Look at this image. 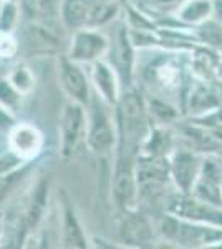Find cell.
<instances>
[{
    "label": "cell",
    "mask_w": 222,
    "mask_h": 249,
    "mask_svg": "<svg viewBox=\"0 0 222 249\" xmlns=\"http://www.w3.org/2000/svg\"><path fill=\"white\" fill-rule=\"evenodd\" d=\"M113 32L108 34L110 37V50H108L106 60L113 68L118 71L124 90L133 88L136 78V62H138V48L133 45L126 22L123 17L116 18L111 23Z\"/></svg>",
    "instance_id": "5b68a950"
},
{
    "label": "cell",
    "mask_w": 222,
    "mask_h": 249,
    "mask_svg": "<svg viewBox=\"0 0 222 249\" xmlns=\"http://www.w3.org/2000/svg\"><path fill=\"white\" fill-rule=\"evenodd\" d=\"M191 73H194V68L184 65L183 52H179V48L157 45L138 50L136 77L144 88H148V96L166 100L172 105H176L172 96H184L188 103L189 91L194 85V82L189 80Z\"/></svg>",
    "instance_id": "6da1fadb"
},
{
    "label": "cell",
    "mask_w": 222,
    "mask_h": 249,
    "mask_svg": "<svg viewBox=\"0 0 222 249\" xmlns=\"http://www.w3.org/2000/svg\"><path fill=\"white\" fill-rule=\"evenodd\" d=\"M90 71V80L93 91L103 100L104 103L111 107H116L124 91L123 82H121L118 71L113 68V65L106 58L93 63L88 67Z\"/></svg>",
    "instance_id": "5bb4252c"
},
{
    "label": "cell",
    "mask_w": 222,
    "mask_h": 249,
    "mask_svg": "<svg viewBox=\"0 0 222 249\" xmlns=\"http://www.w3.org/2000/svg\"><path fill=\"white\" fill-rule=\"evenodd\" d=\"M22 164H25V161H22L14 151L9 150V148L0 151V175H5V173L17 170Z\"/></svg>",
    "instance_id": "cb8c5ba5"
},
{
    "label": "cell",
    "mask_w": 222,
    "mask_h": 249,
    "mask_svg": "<svg viewBox=\"0 0 222 249\" xmlns=\"http://www.w3.org/2000/svg\"><path fill=\"white\" fill-rule=\"evenodd\" d=\"M121 238L126 246L144 248L154 244V231L146 216L139 214L136 210L124 211L123 224H121Z\"/></svg>",
    "instance_id": "e0dca14e"
},
{
    "label": "cell",
    "mask_w": 222,
    "mask_h": 249,
    "mask_svg": "<svg viewBox=\"0 0 222 249\" xmlns=\"http://www.w3.org/2000/svg\"><path fill=\"white\" fill-rule=\"evenodd\" d=\"M48 195H50V181L48 178L38 179L30 191L23 210V221L28 228V236L38 231V226L43 223L48 210Z\"/></svg>",
    "instance_id": "2e32d148"
},
{
    "label": "cell",
    "mask_w": 222,
    "mask_h": 249,
    "mask_svg": "<svg viewBox=\"0 0 222 249\" xmlns=\"http://www.w3.org/2000/svg\"><path fill=\"white\" fill-rule=\"evenodd\" d=\"M136 160L128 155L116 156L113 173V198L123 211H133L138 208L139 181L136 171Z\"/></svg>",
    "instance_id": "ba28073f"
},
{
    "label": "cell",
    "mask_w": 222,
    "mask_h": 249,
    "mask_svg": "<svg viewBox=\"0 0 222 249\" xmlns=\"http://www.w3.org/2000/svg\"><path fill=\"white\" fill-rule=\"evenodd\" d=\"M159 232L168 243L181 248H219L222 246V228L184 219L171 213L161 218Z\"/></svg>",
    "instance_id": "3957f363"
},
{
    "label": "cell",
    "mask_w": 222,
    "mask_h": 249,
    "mask_svg": "<svg viewBox=\"0 0 222 249\" xmlns=\"http://www.w3.org/2000/svg\"><path fill=\"white\" fill-rule=\"evenodd\" d=\"M58 82L67 100H73V102H78L82 105L88 107L93 96V87L88 67L71 60L67 53L60 55Z\"/></svg>",
    "instance_id": "9c48e42d"
},
{
    "label": "cell",
    "mask_w": 222,
    "mask_h": 249,
    "mask_svg": "<svg viewBox=\"0 0 222 249\" xmlns=\"http://www.w3.org/2000/svg\"><path fill=\"white\" fill-rule=\"evenodd\" d=\"M111 105L104 103L93 91V96L86 107L88 124L85 144L95 155H104L116 150L118 144V128H116V115L111 111Z\"/></svg>",
    "instance_id": "277c9868"
},
{
    "label": "cell",
    "mask_w": 222,
    "mask_h": 249,
    "mask_svg": "<svg viewBox=\"0 0 222 249\" xmlns=\"http://www.w3.org/2000/svg\"><path fill=\"white\" fill-rule=\"evenodd\" d=\"M3 239H5V224L0 219V243H3Z\"/></svg>",
    "instance_id": "4316f807"
},
{
    "label": "cell",
    "mask_w": 222,
    "mask_h": 249,
    "mask_svg": "<svg viewBox=\"0 0 222 249\" xmlns=\"http://www.w3.org/2000/svg\"><path fill=\"white\" fill-rule=\"evenodd\" d=\"M27 95H23L9 78L2 77L0 78V107L10 113L12 116L17 118V115L22 111L23 105H25Z\"/></svg>",
    "instance_id": "ffe728a7"
},
{
    "label": "cell",
    "mask_w": 222,
    "mask_h": 249,
    "mask_svg": "<svg viewBox=\"0 0 222 249\" xmlns=\"http://www.w3.org/2000/svg\"><path fill=\"white\" fill-rule=\"evenodd\" d=\"M86 124H88V111L86 107L73 100H67L62 108L58 124L60 135V155L62 158H71L78 146L86 138Z\"/></svg>",
    "instance_id": "8992f818"
},
{
    "label": "cell",
    "mask_w": 222,
    "mask_h": 249,
    "mask_svg": "<svg viewBox=\"0 0 222 249\" xmlns=\"http://www.w3.org/2000/svg\"><path fill=\"white\" fill-rule=\"evenodd\" d=\"M212 20L219 23V25H222V0H214Z\"/></svg>",
    "instance_id": "484cf974"
},
{
    "label": "cell",
    "mask_w": 222,
    "mask_h": 249,
    "mask_svg": "<svg viewBox=\"0 0 222 249\" xmlns=\"http://www.w3.org/2000/svg\"><path fill=\"white\" fill-rule=\"evenodd\" d=\"M110 50V37L103 29H82L71 34L65 53L75 62L90 67L104 60Z\"/></svg>",
    "instance_id": "52a82bcc"
},
{
    "label": "cell",
    "mask_w": 222,
    "mask_h": 249,
    "mask_svg": "<svg viewBox=\"0 0 222 249\" xmlns=\"http://www.w3.org/2000/svg\"><path fill=\"white\" fill-rule=\"evenodd\" d=\"M203 161L196 151L176 150L169 158V178L179 193H191L192 186L199 178Z\"/></svg>",
    "instance_id": "4fadbf2b"
},
{
    "label": "cell",
    "mask_w": 222,
    "mask_h": 249,
    "mask_svg": "<svg viewBox=\"0 0 222 249\" xmlns=\"http://www.w3.org/2000/svg\"><path fill=\"white\" fill-rule=\"evenodd\" d=\"M7 148L22 161H37L45 150V135L37 124L30 122H15L7 130Z\"/></svg>",
    "instance_id": "30bf717a"
},
{
    "label": "cell",
    "mask_w": 222,
    "mask_h": 249,
    "mask_svg": "<svg viewBox=\"0 0 222 249\" xmlns=\"http://www.w3.org/2000/svg\"><path fill=\"white\" fill-rule=\"evenodd\" d=\"M34 171L35 161H30L22 164L17 170L5 173V175H0V206L10 201L12 196L23 186V183L34 175Z\"/></svg>",
    "instance_id": "d6986e66"
},
{
    "label": "cell",
    "mask_w": 222,
    "mask_h": 249,
    "mask_svg": "<svg viewBox=\"0 0 222 249\" xmlns=\"http://www.w3.org/2000/svg\"><path fill=\"white\" fill-rule=\"evenodd\" d=\"M20 52V42L15 37V34L12 35H2L0 34V58L3 60H12L18 55Z\"/></svg>",
    "instance_id": "603a6c76"
},
{
    "label": "cell",
    "mask_w": 222,
    "mask_h": 249,
    "mask_svg": "<svg viewBox=\"0 0 222 249\" xmlns=\"http://www.w3.org/2000/svg\"><path fill=\"white\" fill-rule=\"evenodd\" d=\"M116 128H118V155H128L138 158L146 142L151 126L148 124V103L135 87L128 88L121 95L115 107Z\"/></svg>",
    "instance_id": "7a4b0ae2"
},
{
    "label": "cell",
    "mask_w": 222,
    "mask_h": 249,
    "mask_svg": "<svg viewBox=\"0 0 222 249\" xmlns=\"http://www.w3.org/2000/svg\"><path fill=\"white\" fill-rule=\"evenodd\" d=\"M7 78L27 96L30 93H34L35 87H37V78H35L34 70H32L25 62L15 63L9 70V73H7Z\"/></svg>",
    "instance_id": "44dd1931"
},
{
    "label": "cell",
    "mask_w": 222,
    "mask_h": 249,
    "mask_svg": "<svg viewBox=\"0 0 222 249\" xmlns=\"http://www.w3.org/2000/svg\"><path fill=\"white\" fill-rule=\"evenodd\" d=\"M3 2H18V0H3Z\"/></svg>",
    "instance_id": "83f0119b"
},
{
    "label": "cell",
    "mask_w": 222,
    "mask_h": 249,
    "mask_svg": "<svg viewBox=\"0 0 222 249\" xmlns=\"http://www.w3.org/2000/svg\"><path fill=\"white\" fill-rule=\"evenodd\" d=\"M22 10L18 2H2L0 5V34L12 35L20 29Z\"/></svg>",
    "instance_id": "7402d4cb"
},
{
    "label": "cell",
    "mask_w": 222,
    "mask_h": 249,
    "mask_svg": "<svg viewBox=\"0 0 222 249\" xmlns=\"http://www.w3.org/2000/svg\"><path fill=\"white\" fill-rule=\"evenodd\" d=\"M214 0H184L174 17L184 27H203L212 20Z\"/></svg>",
    "instance_id": "ac0fdd59"
},
{
    "label": "cell",
    "mask_w": 222,
    "mask_h": 249,
    "mask_svg": "<svg viewBox=\"0 0 222 249\" xmlns=\"http://www.w3.org/2000/svg\"><path fill=\"white\" fill-rule=\"evenodd\" d=\"M58 210H60V241L62 248H75V249H85L91 246V241L86 238L80 218L76 214L75 204L71 203L70 195L65 190H60L58 193Z\"/></svg>",
    "instance_id": "7c38bea8"
},
{
    "label": "cell",
    "mask_w": 222,
    "mask_h": 249,
    "mask_svg": "<svg viewBox=\"0 0 222 249\" xmlns=\"http://www.w3.org/2000/svg\"><path fill=\"white\" fill-rule=\"evenodd\" d=\"M15 122H17V118H15V116H12L10 113H7V111L0 107V130L7 131Z\"/></svg>",
    "instance_id": "d4e9b609"
},
{
    "label": "cell",
    "mask_w": 222,
    "mask_h": 249,
    "mask_svg": "<svg viewBox=\"0 0 222 249\" xmlns=\"http://www.w3.org/2000/svg\"><path fill=\"white\" fill-rule=\"evenodd\" d=\"M166 213H171V214L184 219L222 228V208L205 203L203 199L192 196L191 193H177L176 196H172L169 199Z\"/></svg>",
    "instance_id": "8fae6325"
},
{
    "label": "cell",
    "mask_w": 222,
    "mask_h": 249,
    "mask_svg": "<svg viewBox=\"0 0 222 249\" xmlns=\"http://www.w3.org/2000/svg\"><path fill=\"white\" fill-rule=\"evenodd\" d=\"M60 2L62 0H18L22 10V22L45 27L62 34V17H60Z\"/></svg>",
    "instance_id": "9a60e30c"
}]
</instances>
